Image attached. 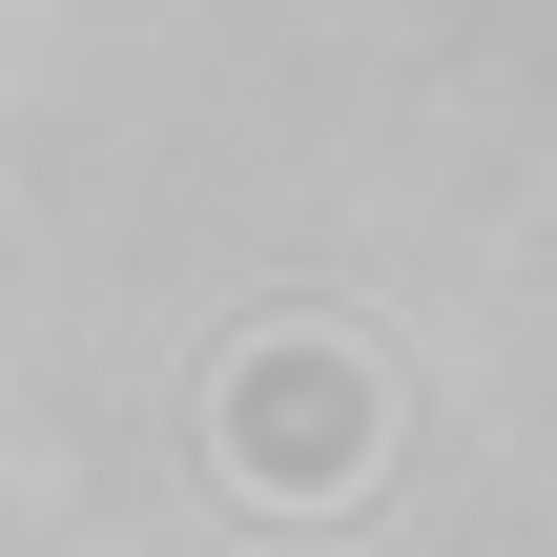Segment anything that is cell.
I'll return each instance as SVG.
<instances>
[{"label":"cell","instance_id":"6da1fadb","mask_svg":"<svg viewBox=\"0 0 557 557\" xmlns=\"http://www.w3.org/2000/svg\"><path fill=\"white\" fill-rule=\"evenodd\" d=\"M372 434H393V393H372V351H331V331H269V351L227 372V475H248V496H351Z\"/></svg>","mask_w":557,"mask_h":557}]
</instances>
